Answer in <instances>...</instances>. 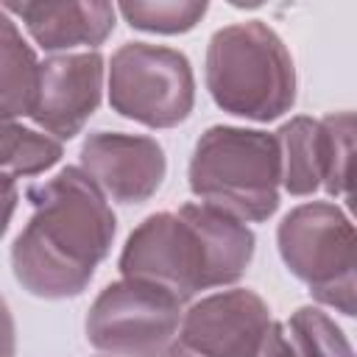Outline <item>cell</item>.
<instances>
[{"label":"cell","instance_id":"6da1fadb","mask_svg":"<svg viewBox=\"0 0 357 357\" xmlns=\"http://www.w3.org/2000/svg\"><path fill=\"white\" fill-rule=\"evenodd\" d=\"M25 198L33 212L11 243L14 279L45 301L81 296L114 243L109 201L78 165L31 184Z\"/></svg>","mask_w":357,"mask_h":357},{"label":"cell","instance_id":"7a4b0ae2","mask_svg":"<svg viewBox=\"0 0 357 357\" xmlns=\"http://www.w3.org/2000/svg\"><path fill=\"white\" fill-rule=\"evenodd\" d=\"M254 231L206 204L148 215L126 240L117 268L123 279L153 284L181 304L201 290L231 287L254 259Z\"/></svg>","mask_w":357,"mask_h":357},{"label":"cell","instance_id":"3957f363","mask_svg":"<svg viewBox=\"0 0 357 357\" xmlns=\"http://www.w3.org/2000/svg\"><path fill=\"white\" fill-rule=\"evenodd\" d=\"M204 81L218 109L254 123H271L296 103L293 56L262 20L223 25L209 36Z\"/></svg>","mask_w":357,"mask_h":357},{"label":"cell","instance_id":"277c9868","mask_svg":"<svg viewBox=\"0 0 357 357\" xmlns=\"http://www.w3.org/2000/svg\"><path fill=\"white\" fill-rule=\"evenodd\" d=\"M190 190L198 204L243 223H262L279 209V148L259 128L212 126L190 156Z\"/></svg>","mask_w":357,"mask_h":357},{"label":"cell","instance_id":"5b68a950","mask_svg":"<svg viewBox=\"0 0 357 357\" xmlns=\"http://www.w3.org/2000/svg\"><path fill=\"white\" fill-rule=\"evenodd\" d=\"M276 245L284 268L307 284L310 296L354 318V226L332 201H310L293 206L279 229Z\"/></svg>","mask_w":357,"mask_h":357},{"label":"cell","instance_id":"8992f818","mask_svg":"<svg viewBox=\"0 0 357 357\" xmlns=\"http://www.w3.org/2000/svg\"><path fill=\"white\" fill-rule=\"evenodd\" d=\"M162 357H290V343L259 293L231 287L190 304Z\"/></svg>","mask_w":357,"mask_h":357},{"label":"cell","instance_id":"52a82bcc","mask_svg":"<svg viewBox=\"0 0 357 357\" xmlns=\"http://www.w3.org/2000/svg\"><path fill=\"white\" fill-rule=\"evenodd\" d=\"M109 106L145 128H176L195 106L192 64L181 50L126 42L109 59Z\"/></svg>","mask_w":357,"mask_h":357},{"label":"cell","instance_id":"ba28073f","mask_svg":"<svg viewBox=\"0 0 357 357\" xmlns=\"http://www.w3.org/2000/svg\"><path fill=\"white\" fill-rule=\"evenodd\" d=\"M184 304L145 282H109L92 301L84 332L106 357H162L178 332Z\"/></svg>","mask_w":357,"mask_h":357},{"label":"cell","instance_id":"9c48e42d","mask_svg":"<svg viewBox=\"0 0 357 357\" xmlns=\"http://www.w3.org/2000/svg\"><path fill=\"white\" fill-rule=\"evenodd\" d=\"M106 59L98 50L53 53L39 61L28 117L39 131L64 142L84 131L100 106Z\"/></svg>","mask_w":357,"mask_h":357},{"label":"cell","instance_id":"30bf717a","mask_svg":"<svg viewBox=\"0 0 357 357\" xmlns=\"http://www.w3.org/2000/svg\"><path fill=\"white\" fill-rule=\"evenodd\" d=\"M78 167L103 192L106 201L142 204L165 181V148L145 134L95 131L81 142Z\"/></svg>","mask_w":357,"mask_h":357},{"label":"cell","instance_id":"8fae6325","mask_svg":"<svg viewBox=\"0 0 357 357\" xmlns=\"http://www.w3.org/2000/svg\"><path fill=\"white\" fill-rule=\"evenodd\" d=\"M22 20L28 36L47 53L98 50L114 31L117 8L112 3H3Z\"/></svg>","mask_w":357,"mask_h":357},{"label":"cell","instance_id":"7c38bea8","mask_svg":"<svg viewBox=\"0 0 357 357\" xmlns=\"http://www.w3.org/2000/svg\"><path fill=\"white\" fill-rule=\"evenodd\" d=\"M279 148V181L290 195H312L324 181V159H321V126L315 117H290L276 131Z\"/></svg>","mask_w":357,"mask_h":357},{"label":"cell","instance_id":"4fadbf2b","mask_svg":"<svg viewBox=\"0 0 357 357\" xmlns=\"http://www.w3.org/2000/svg\"><path fill=\"white\" fill-rule=\"evenodd\" d=\"M39 61L17 20L0 6V114L28 117L36 92Z\"/></svg>","mask_w":357,"mask_h":357},{"label":"cell","instance_id":"5bb4252c","mask_svg":"<svg viewBox=\"0 0 357 357\" xmlns=\"http://www.w3.org/2000/svg\"><path fill=\"white\" fill-rule=\"evenodd\" d=\"M64 156V145L17 117L0 114V176L28 178L50 170Z\"/></svg>","mask_w":357,"mask_h":357},{"label":"cell","instance_id":"9a60e30c","mask_svg":"<svg viewBox=\"0 0 357 357\" xmlns=\"http://www.w3.org/2000/svg\"><path fill=\"white\" fill-rule=\"evenodd\" d=\"M293 357H354L346 332L321 307H298L287 326Z\"/></svg>","mask_w":357,"mask_h":357},{"label":"cell","instance_id":"2e32d148","mask_svg":"<svg viewBox=\"0 0 357 357\" xmlns=\"http://www.w3.org/2000/svg\"><path fill=\"white\" fill-rule=\"evenodd\" d=\"M321 126V159L324 181L321 190L329 198H349L351 184V151H354V114L332 112L318 120Z\"/></svg>","mask_w":357,"mask_h":357},{"label":"cell","instance_id":"e0dca14e","mask_svg":"<svg viewBox=\"0 0 357 357\" xmlns=\"http://www.w3.org/2000/svg\"><path fill=\"white\" fill-rule=\"evenodd\" d=\"M206 8L209 6L204 0H156V3L128 0L117 6V11L131 28L145 33H165V36L192 31L204 20Z\"/></svg>","mask_w":357,"mask_h":357},{"label":"cell","instance_id":"ac0fdd59","mask_svg":"<svg viewBox=\"0 0 357 357\" xmlns=\"http://www.w3.org/2000/svg\"><path fill=\"white\" fill-rule=\"evenodd\" d=\"M0 357H17V324L3 296H0Z\"/></svg>","mask_w":357,"mask_h":357},{"label":"cell","instance_id":"d6986e66","mask_svg":"<svg viewBox=\"0 0 357 357\" xmlns=\"http://www.w3.org/2000/svg\"><path fill=\"white\" fill-rule=\"evenodd\" d=\"M17 201H20L17 181L8 178V176H0V237L8 231V223H11V218H14Z\"/></svg>","mask_w":357,"mask_h":357}]
</instances>
